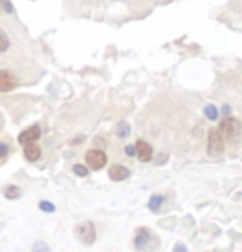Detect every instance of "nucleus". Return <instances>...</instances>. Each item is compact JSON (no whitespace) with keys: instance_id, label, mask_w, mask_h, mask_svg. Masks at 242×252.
I'll return each mask as SVG.
<instances>
[{"instance_id":"obj_1","label":"nucleus","mask_w":242,"mask_h":252,"mask_svg":"<svg viewBox=\"0 0 242 252\" xmlns=\"http://www.w3.org/2000/svg\"><path fill=\"white\" fill-rule=\"evenodd\" d=\"M219 131H221L224 141H229L232 145H236L242 136V123L237 118L226 116V118L221 121Z\"/></svg>"},{"instance_id":"obj_2","label":"nucleus","mask_w":242,"mask_h":252,"mask_svg":"<svg viewBox=\"0 0 242 252\" xmlns=\"http://www.w3.org/2000/svg\"><path fill=\"white\" fill-rule=\"evenodd\" d=\"M151 246L158 247V237L154 236L153 231L148 227L136 229V234H134V247H136V251L150 252Z\"/></svg>"},{"instance_id":"obj_3","label":"nucleus","mask_w":242,"mask_h":252,"mask_svg":"<svg viewBox=\"0 0 242 252\" xmlns=\"http://www.w3.org/2000/svg\"><path fill=\"white\" fill-rule=\"evenodd\" d=\"M226 148V141H224L221 131L217 128L209 129L208 134V153L209 156H221Z\"/></svg>"},{"instance_id":"obj_4","label":"nucleus","mask_w":242,"mask_h":252,"mask_svg":"<svg viewBox=\"0 0 242 252\" xmlns=\"http://www.w3.org/2000/svg\"><path fill=\"white\" fill-rule=\"evenodd\" d=\"M77 234L80 237V241L83 242L85 246H93L96 241V229L95 224L91 220H85L77 227Z\"/></svg>"},{"instance_id":"obj_5","label":"nucleus","mask_w":242,"mask_h":252,"mask_svg":"<svg viewBox=\"0 0 242 252\" xmlns=\"http://www.w3.org/2000/svg\"><path fill=\"white\" fill-rule=\"evenodd\" d=\"M106 161L108 158L101 150H90L87 153V164L91 168L93 171H100L106 166Z\"/></svg>"},{"instance_id":"obj_6","label":"nucleus","mask_w":242,"mask_h":252,"mask_svg":"<svg viewBox=\"0 0 242 252\" xmlns=\"http://www.w3.org/2000/svg\"><path fill=\"white\" fill-rule=\"evenodd\" d=\"M19 87V80L8 70H0V93H8Z\"/></svg>"},{"instance_id":"obj_7","label":"nucleus","mask_w":242,"mask_h":252,"mask_svg":"<svg viewBox=\"0 0 242 252\" xmlns=\"http://www.w3.org/2000/svg\"><path fill=\"white\" fill-rule=\"evenodd\" d=\"M42 136V129L38 125H33L30 128H27L25 131H22L19 134V143L20 145H29V143H37V139Z\"/></svg>"},{"instance_id":"obj_8","label":"nucleus","mask_w":242,"mask_h":252,"mask_svg":"<svg viewBox=\"0 0 242 252\" xmlns=\"http://www.w3.org/2000/svg\"><path fill=\"white\" fill-rule=\"evenodd\" d=\"M136 156L138 159L143 161V163H148V161H151V158H153V148H151L150 143H146L145 139H138L136 145Z\"/></svg>"},{"instance_id":"obj_9","label":"nucleus","mask_w":242,"mask_h":252,"mask_svg":"<svg viewBox=\"0 0 242 252\" xmlns=\"http://www.w3.org/2000/svg\"><path fill=\"white\" fill-rule=\"evenodd\" d=\"M108 176L113 179V181H124L131 176V171H129L126 166H121V164H113L108 171Z\"/></svg>"},{"instance_id":"obj_10","label":"nucleus","mask_w":242,"mask_h":252,"mask_svg":"<svg viewBox=\"0 0 242 252\" xmlns=\"http://www.w3.org/2000/svg\"><path fill=\"white\" fill-rule=\"evenodd\" d=\"M24 156L27 158V161L35 163L42 156V150H40L37 143H29V145H24Z\"/></svg>"},{"instance_id":"obj_11","label":"nucleus","mask_w":242,"mask_h":252,"mask_svg":"<svg viewBox=\"0 0 242 252\" xmlns=\"http://www.w3.org/2000/svg\"><path fill=\"white\" fill-rule=\"evenodd\" d=\"M164 202V196L161 194H153L150 197V201H148V208H150L151 213H159L161 206H163Z\"/></svg>"},{"instance_id":"obj_12","label":"nucleus","mask_w":242,"mask_h":252,"mask_svg":"<svg viewBox=\"0 0 242 252\" xmlns=\"http://www.w3.org/2000/svg\"><path fill=\"white\" fill-rule=\"evenodd\" d=\"M3 196H5L8 201L20 199V197H22V189L19 186H13V184H10V186H7L5 189H3Z\"/></svg>"},{"instance_id":"obj_13","label":"nucleus","mask_w":242,"mask_h":252,"mask_svg":"<svg viewBox=\"0 0 242 252\" xmlns=\"http://www.w3.org/2000/svg\"><path fill=\"white\" fill-rule=\"evenodd\" d=\"M129 133H131V126H129L128 121H120L118 126H116V136L120 139H124L129 136Z\"/></svg>"},{"instance_id":"obj_14","label":"nucleus","mask_w":242,"mask_h":252,"mask_svg":"<svg viewBox=\"0 0 242 252\" xmlns=\"http://www.w3.org/2000/svg\"><path fill=\"white\" fill-rule=\"evenodd\" d=\"M204 115H206V118H208L209 121H217L221 111H219L217 106H214V105H206L204 106Z\"/></svg>"},{"instance_id":"obj_15","label":"nucleus","mask_w":242,"mask_h":252,"mask_svg":"<svg viewBox=\"0 0 242 252\" xmlns=\"http://www.w3.org/2000/svg\"><path fill=\"white\" fill-rule=\"evenodd\" d=\"M38 208H40V211H43V213H55V209H57L55 204L50 201H40Z\"/></svg>"},{"instance_id":"obj_16","label":"nucleus","mask_w":242,"mask_h":252,"mask_svg":"<svg viewBox=\"0 0 242 252\" xmlns=\"http://www.w3.org/2000/svg\"><path fill=\"white\" fill-rule=\"evenodd\" d=\"M8 47H10V40H8V37L5 33H3L2 30H0V53L7 52Z\"/></svg>"},{"instance_id":"obj_17","label":"nucleus","mask_w":242,"mask_h":252,"mask_svg":"<svg viewBox=\"0 0 242 252\" xmlns=\"http://www.w3.org/2000/svg\"><path fill=\"white\" fill-rule=\"evenodd\" d=\"M73 173L80 178H87L88 176V168L83 164H75L73 166Z\"/></svg>"},{"instance_id":"obj_18","label":"nucleus","mask_w":242,"mask_h":252,"mask_svg":"<svg viewBox=\"0 0 242 252\" xmlns=\"http://www.w3.org/2000/svg\"><path fill=\"white\" fill-rule=\"evenodd\" d=\"M32 252H50V247L45 244V242H35Z\"/></svg>"},{"instance_id":"obj_19","label":"nucleus","mask_w":242,"mask_h":252,"mask_svg":"<svg viewBox=\"0 0 242 252\" xmlns=\"http://www.w3.org/2000/svg\"><path fill=\"white\" fill-rule=\"evenodd\" d=\"M8 153H10V148H8V145L7 143H2L0 141V159H3Z\"/></svg>"},{"instance_id":"obj_20","label":"nucleus","mask_w":242,"mask_h":252,"mask_svg":"<svg viewBox=\"0 0 242 252\" xmlns=\"http://www.w3.org/2000/svg\"><path fill=\"white\" fill-rule=\"evenodd\" d=\"M173 252H189V251H187V247H186L184 244H182V242H178V244L174 246Z\"/></svg>"},{"instance_id":"obj_21","label":"nucleus","mask_w":242,"mask_h":252,"mask_svg":"<svg viewBox=\"0 0 242 252\" xmlns=\"http://www.w3.org/2000/svg\"><path fill=\"white\" fill-rule=\"evenodd\" d=\"M124 151H126L128 156H134V155H136V148H134V145L126 146V148H124Z\"/></svg>"},{"instance_id":"obj_22","label":"nucleus","mask_w":242,"mask_h":252,"mask_svg":"<svg viewBox=\"0 0 242 252\" xmlns=\"http://www.w3.org/2000/svg\"><path fill=\"white\" fill-rule=\"evenodd\" d=\"M222 113L226 116H231V106L229 105H224L222 106Z\"/></svg>"},{"instance_id":"obj_23","label":"nucleus","mask_w":242,"mask_h":252,"mask_svg":"<svg viewBox=\"0 0 242 252\" xmlns=\"http://www.w3.org/2000/svg\"><path fill=\"white\" fill-rule=\"evenodd\" d=\"M111 2H121V0H111Z\"/></svg>"}]
</instances>
